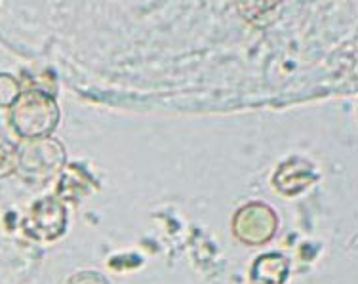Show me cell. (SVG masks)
Listing matches in <instances>:
<instances>
[{
  "label": "cell",
  "instance_id": "obj_3",
  "mask_svg": "<svg viewBox=\"0 0 358 284\" xmlns=\"http://www.w3.org/2000/svg\"><path fill=\"white\" fill-rule=\"evenodd\" d=\"M278 220H276L275 210L255 201L244 204L233 220L234 236L250 246H262L267 244L276 233Z\"/></svg>",
  "mask_w": 358,
  "mask_h": 284
},
{
  "label": "cell",
  "instance_id": "obj_10",
  "mask_svg": "<svg viewBox=\"0 0 358 284\" xmlns=\"http://www.w3.org/2000/svg\"><path fill=\"white\" fill-rule=\"evenodd\" d=\"M67 284H109L105 281V277H101L99 273H94V271H83V273H76L75 277L71 278Z\"/></svg>",
  "mask_w": 358,
  "mask_h": 284
},
{
  "label": "cell",
  "instance_id": "obj_8",
  "mask_svg": "<svg viewBox=\"0 0 358 284\" xmlns=\"http://www.w3.org/2000/svg\"><path fill=\"white\" fill-rule=\"evenodd\" d=\"M21 96V86L14 76L8 73H0V107L10 109Z\"/></svg>",
  "mask_w": 358,
  "mask_h": 284
},
{
  "label": "cell",
  "instance_id": "obj_6",
  "mask_svg": "<svg viewBox=\"0 0 358 284\" xmlns=\"http://www.w3.org/2000/svg\"><path fill=\"white\" fill-rule=\"evenodd\" d=\"M288 260L282 254H263L250 269L252 284H284L288 278Z\"/></svg>",
  "mask_w": 358,
  "mask_h": 284
},
{
  "label": "cell",
  "instance_id": "obj_4",
  "mask_svg": "<svg viewBox=\"0 0 358 284\" xmlns=\"http://www.w3.org/2000/svg\"><path fill=\"white\" fill-rule=\"evenodd\" d=\"M65 164V151L55 139H31L23 151L17 152V168H23L29 178L44 183L54 178Z\"/></svg>",
  "mask_w": 358,
  "mask_h": 284
},
{
  "label": "cell",
  "instance_id": "obj_9",
  "mask_svg": "<svg viewBox=\"0 0 358 284\" xmlns=\"http://www.w3.org/2000/svg\"><path fill=\"white\" fill-rule=\"evenodd\" d=\"M17 170V151L8 143L6 139L0 138V178Z\"/></svg>",
  "mask_w": 358,
  "mask_h": 284
},
{
  "label": "cell",
  "instance_id": "obj_2",
  "mask_svg": "<svg viewBox=\"0 0 358 284\" xmlns=\"http://www.w3.org/2000/svg\"><path fill=\"white\" fill-rule=\"evenodd\" d=\"M21 227L25 235L38 243L55 241L65 233L67 227V208L55 197H46L29 208L27 215L21 222Z\"/></svg>",
  "mask_w": 358,
  "mask_h": 284
},
{
  "label": "cell",
  "instance_id": "obj_7",
  "mask_svg": "<svg viewBox=\"0 0 358 284\" xmlns=\"http://www.w3.org/2000/svg\"><path fill=\"white\" fill-rule=\"evenodd\" d=\"M63 185H67L69 183V187L73 185V189H69L67 193L63 194L62 199H57V201H78L80 197L84 194H88V185L92 187H96V183L92 181L88 173L83 172V170H78V166H71L67 172L62 176V181ZM59 189H67V187H59Z\"/></svg>",
  "mask_w": 358,
  "mask_h": 284
},
{
  "label": "cell",
  "instance_id": "obj_1",
  "mask_svg": "<svg viewBox=\"0 0 358 284\" xmlns=\"http://www.w3.org/2000/svg\"><path fill=\"white\" fill-rule=\"evenodd\" d=\"M59 122V107L48 94L31 90L21 94L10 107V125L20 138L42 139L48 138Z\"/></svg>",
  "mask_w": 358,
  "mask_h": 284
},
{
  "label": "cell",
  "instance_id": "obj_5",
  "mask_svg": "<svg viewBox=\"0 0 358 284\" xmlns=\"http://www.w3.org/2000/svg\"><path fill=\"white\" fill-rule=\"evenodd\" d=\"M315 180H317L315 166L305 159L292 157L278 166L275 178H273V185L280 194L292 197V194L301 193Z\"/></svg>",
  "mask_w": 358,
  "mask_h": 284
}]
</instances>
